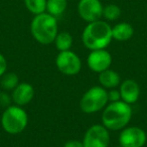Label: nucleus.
Masks as SVG:
<instances>
[{
  "label": "nucleus",
  "mask_w": 147,
  "mask_h": 147,
  "mask_svg": "<svg viewBox=\"0 0 147 147\" xmlns=\"http://www.w3.org/2000/svg\"><path fill=\"white\" fill-rule=\"evenodd\" d=\"M131 105L121 101L108 103L103 109L101 124L104 125L109 131H121L128 126L132 119Z\"/></svg>",
  "instance_id": "obj_1"
},
{
  "label": "nucleus",
  "mask_w": 147,
  "mask_h": 147,
  "mask_svg": "<svg viewBox=\"0 0 147 147\" xmlns=\"http://www.w3.org/2000/svg\"><path fill=\"white\" fill-rule=\"evenodd\" d=\"M112 39V26L101 19L88 23L82 33L83 43L90 51L106 49Z\"/></svg>",
  "instance_id": "obj_2"
},
{
  "label": "nucleus",
  "mask_w": 147,
  "mask_h": 147,
  "mask_svg": "<svg viewBox=\"0 0 147 147\" xmlns=\"http://www.w3.org/2000/svg\"><path fill=\"white\" fill-rule=\"evenodd\" d=\"M30 32L33 38L40 45L53 43L59 33L57 17L47 12L34 15L30 23Z\"/></svg>",
  "instance_id": "obj_3"
},
{
  "label": "nucleus",
  "mask_w": 147,
  "mask_h": 147,
  "mask_svg": "<svg viewBox=\"0 0 147 147\" xmlns=\"http://www.w3.org/2000/svg\"><path fill=\"white\" fill-rule=\"evenodd\" d=\"M1 126L10 135H17L25 130L28 124V115L23 107L10 105L4 109L1 116Z\"/></svg>",
  "instance_id": "obj_4"
},
{
  "label": "nucleus",
  "mask_w": 147,
  "mask_h": 147,
  "mask_svg": "<svg viewBox=\"0 0 147 147\" xmlns=\"http://www.w3.org/2000/svg\"><path fill=\"white\" fill-rule=\"evenodd\" d=\"M107 90L101 86H94L87 90L80 100V108L86 114H94L108 105Z\"/></svg>",
  "instance_id": "obj_5"
},
{
  "label": "nucleus",
  "mask_w": 147,
  "mask_h": 147,
  "mask_svg": "<svg viewBox=\"0 0 147 147\" xmlns=\"http://www.w3.org/2000/svg\"><path fill=\"white\" fill-rule=\"evenodd\" d=\"M57 69L65 76H76L82 69V61L73 51H59L55 57Z\"/></svg>",
  "instance_id": "obj_6"
},
{
  "label": "nucleus",
  "mask_w": 147,
  "mask_h": 147,
  "mask_svg": "<svg viewBox=\"0 0 147 147\" xmlns=\"http://www.w3.org/2000/svg\"><path fill=\"white\" fill-rule=\"evenodd\" d=\"M84 147H109L110 132L102 124H94L87 129L82 140Z\"/></svg>",
  "instance_id": "obj_7"
},
{
  "label": "nucleus",
  "mask_w": 147,
  "mask_h": 147,
  "mask_svg": "<svg viewBox=\"0 0 147 147\" xmlns=\"http://www.w3.org/2000/svg\"><path fill=\"white\" fill-rule=\"evenodd\" d=\"M147 135L142 128L127 126L120 131L118 142L120 147H143L146 144Z\"/></svg>",
  "instance_id": "obj_8"
},
{
  "label": "nucleus",
  "mask_w": 147,
  "mask_h": 147,
  "mask_svg": "<svg viewBox=\"0 0 147 147\" xmlns=\"http://www.w3.org/2000/svg\"><path fill=\"white\" fill-rule=\"evenodd\" d=\"M112 55L106 49L91 51L87 57V65L92 71L100 74L110 69L112 65Z\"/></svg>",
  "instance_id": "obj_9"
},
{
  "label": "nucleus",
  "mask_w": 147,
  "mask_h": 147,
  "mask_svg": "<svg viewBox=\"0 0 147 147\" xmlns=\"http://www.w3.org/2000/svg\"><path fill=\"white\" fill-rule=\"evenodd\" d=\"M103 7L100 0H80L78 3V13L83 20L90 23L101 19Z\"/></svg>",
  "instance_id": "obj_10"
},
{
  "label": "nucleus",
  "mask_w": 147,
  "mask_h": 147,
  "mask_svg": "<svg viewBox=\"0 0 147 147\" xmlns=\"http://www.w3.org/2000/svg\"><path fill=\"white\" fill-rule=\"evenodd\" d=\"M34 94V88L32 85L26 82H21L11 92L12 103L17 106L24 107L33 100Z\"/></svg>",
  "instance_id": "obj_11"
},
{
  "label": "nucleus",
  "mask_w": 147,
  "mask_h": 147,
  "mask_svg": "<svg viewBox=\"0 0 147 147\" xmlns=\"http://www.w3.org/2000/svg\"><path fill=\"white\" fill-rule=\"evenodd\" d=\"M121 100L129 105L135 104L140 97V86L135 80L127 79L119 85Z\"/></svg>",
  "instance_id": "obj_12"
},
{
  "label": "nucleus",
  "mask_w": 147,
  "mask_h": 147,
  "mask_svg": "<svg viewBox=\"0 0 147 147\" xmlns=\"http://www.w3.org/2000/svg\"><path fill=\"white\" fill-rule=\"evenodd\" d=\"M98 81L101 87L106 90H111L119 87L121 84V77L116 71L108 69L99 74Z\"/></svg>",
  "instance_id": "obj_13"
},
{
  "label": "nucleus",
  "mask_w": 147,
  "mask_h": 147,
  "mask_svg": "<svg viewBox=\"0 0 147 147\" xmlns=\"http://www.w3.org/2000/svg\"><path fill=\"white\" fill-rule=\"evenodd\" d=\"M134 28L130 23L120 22L112 27V37L117 41H127L132 38Z\"/></svg>",
  "instance_id": "obj_14"
},
{
  "label": "nucleus",
  "mask_w": 147,
  "mask_h": 147,
  "mask_svg": "<svg viewBox=\"0 0 147 147\" xmlns=\"http://www.w3.org/2000/svg\"><path fill=\"white\" fill-rule=\"evenodd\" d=\"M19 78L17 74L13 71H6L0 77V89L7 92H12L19 84Z\"/></svg>",
  "instance_id": "obj_15"
},
{
  "label": "nucleus",
  "mask_w": 147,
  "mask_h": 147,
  "mask_svg": "<svg viewBox=\"0 0 147 147\" xmlns=\"http://www.w3.org/2000/svg\"><path fill=\"white\" fill-rule=\"evenodd\" d=\"M74 38L71 36V34L67 31H61L57 34L55 38V49L59 51H69L73 47Z\"/></svg>",
  "instance_id": "obj_16"
},
{
  "label": "nucleus",
  "mask_w": 147,
  "mask_h": 147,
  "mask_svg": "<svg viewBox=\"0 0 147 147\" xmlns=\"http://www.w3.org/2000/svg\"><path fill=\"white\" fill-rule=\"evenodd\" d=\"M67 0H47V11L55 17H59L65 11Z\"/></svg>",
  "instance_id": "obj_17"
},
{
  "label": "nucleus",
  "mask_w": 147,
  "mask_h": 147,
  "mask_svg": "<svg viewBox=\"0 0 147 147\" xmlns=\"http://www.w3.org/2000/svg\"><path fill=\"white\" fill-rule=\"evenodd\" d=\"M24 4L27 10L34 15L47 11V0H24Z\"/></svg>",
  "instance_id": "obj_18"
},
{
  "label": "nucleus",
  "mask_w": 147,
  "mask_h": 147,
  "mask_svg": "<svg viewBox=\"0 0 147 147\" xmlns=\"http://www.w3.org/2000/svg\"><path fill=\"white\" fill-rule=\"evenodd\" d=\"M121 8L116 4H108L103 7V15L106 20L108 21H114L117 20L121 16Z\"/></svg>",
  "instance_id": "obj_19"
},
{
  "label": "nucleus",
  "mask_w": 147,
  "mask_h": 147,
  "mask_svg": "<svg viewBox=\"0 0 147 147\" xmlns=\"http://www.w3.org/2000/svg\"><path fill=\"white\" fill-rule=\"evenodd\" d=\"M12 103V98H11V93L9 94V92L7 91H0V107L2 108H7L9 107Z\"/></svg>",
  "instance_id": "obj_20"
},
{
  "label": "nucleus",
  "mask_w": 147,
  "mask_h": 147,
  "mask_svg": "<svg viewBox=\"0 0 147 147\" xmlns=\"http://www.w3.org/2000/svg\"><path fill=\"white\" fill-rule=\"evenodd\" d=\"M107 94H108V100L109 103L112 102H117V101H121V95L120 91L115 89H111V90L107 91Z\"/></svg>",
  "instance_id": "obj_21"
},
{
  "label": "nucleus",
  "mask_w": 147,
  "mask_h": 147,
  "mask_svg": "<svg viewBox=\"0 0 147 147\" xmlns=\"http://www.w3.org/2000/svg\"><path fill=\"white\" fill-rule=\"evenodd\" d=\"M7 67H8V63H7L6 59L2 53H0V77L7 71Z\"/></svg>",
  "instance_id": "obj_22"
},
{
  "label": "nucleus",
  "mask_w": 147,
  "mask_h": 147,
  "mask_svg": "<svg viewBox=\"0 0 147 147\" xmlns=\"http://www.w3.org/2000/svg\"><path fill=\"white\" fill-rule=\"evenodd\" d=\"M63 147H84L83 142L80 140H77V139H74V140H69L65 143Z\"/></svg>",
  "instance_id": "obj_23"
}]
</instances>
